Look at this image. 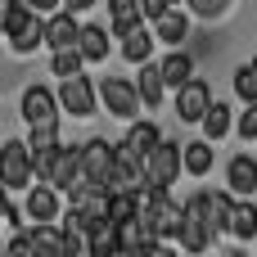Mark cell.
Instances as JSON below:
<instances>
[{
  "mask_svg": "<svg viewBox=\"0 0 257 257\" xmlns=\"http://www.w3.org/2000/svg\"><path fill=\"white\" fill-rule=\"evenodd\" d=\"M181 172H185V163H181V149L172 140H163L158 149L145 154V185L149 190H172Z\"/></svg>",
  "mask_w": 257,
  "mask_h": 257,
  "instance_id": "6da1fadb",
  "label": "cell"
},
{
  "mask_svg": "<svg viewBox=\"0 0 257 257\" xmlns=\"http://www.w3.org/2000/svg\"><path fill=\"white\" fill-rule=\"evenodd\" d=\"M32 149L27 140H5L0 145V185L5 190H32Z\"/></svg>",
  "mask_w": 257,
  "mask_h": 257,
  "instance_id": "7a4b0ae2",
  "label": "cell"
},
{
  "mask_svg": "<svg viewBox=\"0 0 257 257\" xmlns=\"http://www.w3.org/2000/svg\"><path fill=\"white\" fill-rule=\"evenodd\" d=\"M95 90H99V104H104L113 117H122V122H136V113L145 108V104H140L136 81H126V77H104Z\"/></svg>",
  "mask_w": 257,
  "mask_h": 257,
  "instance_id": "3957f363",
  "label": "cell"
},
{
  "mask_svg": "<svg viewBox=\"0 0 257 257\" xmlns=\"http://www.w3.org/2000/svg\"><path fill=\"white\" fill-rule=\"evenodd\" d=\"M59 108L72 113V117H90V113L99 108V90H95V81H90L86 72L59 81Z\"/></svg>",
  "mask_w": 257,
  "mask_h": 257,
  "instance_id": "277c9868",
  "label": "cell"
},
{
  "mask_svg": "<svg viewBox=\"0 0 257 257\" xmlns=\"http://www.w3.org/2000/svg\"><path fill=\"white\" fill-rule=\"evenodd\" d=\"M18 108H23L27 126H59V95L50 86H27Z\"/></svg>",
  "mask_w": 257,
  "mask_h": 257,
  "instance_id": "5b68a950",
  "label": "cell"
},
{
  "mask_svg": "<svg viewBox=\"0 0 257 257\" xmlns=\"http://www.w3.org/2000/svg\"><path fill=\"white\" fill-rule=\"evenodd\" d=\"M208 108H212V90H208V81L190 77V81L176 90V117H181V122H190V126H199Z\"/></svg>",
  "mask_w": 257,
  "mask_h": 257,
  "instance_id": "8992f818",
  "label": "cell"
},
{
  "mask_svg": "<svg viewBox=\"0 0 257 257\" xmlns=\"http://www.w3.org/2000/svg\"><path fill=\"white\" fill-rule=\"evenodd\" d=\"M5 36H9V50H14V54H32V50H41V45H45V18L27 9V14L9 27Z\"/></svg>",
  "mask_w": 257,
  "mask_h": 257,
  "instance_id": "52a82bcc",
  "label": "cell"
},
{
  "mask_svg": "<svg viewBox=\"0 0 257 257\" xmlns=\"http://www.w3.org/2000/svg\"><path fill=\"white\" fill-rule=\"evenodd\" d=\"M108 172H113V145L108 140H86L81 145V181L104 185Z\"/></svg>",
  "mask_w": 257,
  "mask_h": 257,
  "instance_id": "ba28073f",
  "label": "cell"
},
{
  "mask_svg": "<svg viewBox=\"0 0 257 257\" xmlns=\"http://www.w3.org/2000/svg\"><path fill=\"white\" fill-rule=\"evenodd\" d=\"M23 212H27L36 226H54V221H59V212H63V203H59V190H54V185H32V190H27V203H23Z\"/></svg>",
  "mask_w": 257,
  "mask_h": 257,
  "instance_id": "9c48e42d",
  "label": "cell"
},
{
  "mask_svg": "<svg viewBox=\"0 0 257 257\" xmlns=\"http://www.w3.org/2000/svg\"><path fill=\"white\" fill-rule=\"evenodd\" d=\"M50 185H54L59 194H68V190L81 185V145H63V149H59L54 172H50Z\"/></svg>",
  "mask_w": 257,
  "mask_h": 257,
  "instance_id": "30bf717a",
  "label": "cell"
},
{
  "mask_svg": "<svg viewBox=\"0 0 257 257\" xmlns=\"http://www.w3.org/2000/svg\"><path fill=\"white\" fill-rule=\"evenodd\" d=\"M86 257H122V244H117V226L108 217L90 221L86 226Z\"/></svg>",
  "mask_w": 257,
  "mask_h": 257,
  "instance_id": "8fae6325",
  "label": "cell"
},
{
  "mask_svg": "<svg viewBox=\"0 0 257 257\" xmlns=\"http://www.w3.org/2000/svg\"><path fill=\"white\" fill-rule=\"evenodd\" d=\"M77 32H81V23H77V14H50L45 18V50H77Z\"/></svg>",
  "mask_w": 257,
  "mask_h": 257,
  "instance_id": "7c38bea8",
  "label": "cell"
},
{
  "mask_svg": "<svg viewBox=\"0 0 257 257\" xmlns=\"http://www.w3.org/2000/svg\"><path fill=\"white\" fill-rule=\"evenodd\" d=\"M226 185H230V194H253L257 190V158H248V154H235L230 163H226Z\"/></svg>",
  "mask_w": 257,
  "mask_h": 257,
  "instance_id": "4fadbf2b",
  "label": "cell"
},
{
  "mask_svg": "<svg viewBox=\"0 0 257 257\" xmlns=\"http://www.w3.org/2000/svg\"><path fill=\"white\" fill-rule=\"evenodd\" d=\"M108 14H113V23H108V32L113 36H131V32H140L145 27V14H140V0H108Z\"/></svg>",
  "mask_w": 257,
  "mask_h": 257,
  "instance_id": "5bb4252c",
  "label": "cell"
},
{
  "mask_svg": "<svg viewBox=\"0 0 257 257\" xmlns=\"http://www.w3.org/2000/svg\"><path fill=\"white\" fill-rule=\"evenodd\" d=\"M77 54H81L86 63H104V59H108V27L81 23V32H77Z\"/></svg>",
  "mask_w": 257,
  "mask_h": 257,
  "instance_id": "9a60e30c",
  "label": "cell"
},
{
  "mask_svg": "<svg viewBox=\"0 0 257 257\" xmlns=\"http://www.w3.org/2000/svg\"><path fill=\"white\" fill-rule=\"evenodd\" d=\"M226 235H235V239H257V203H253V199H239V203H230Z\"/></svg>",
  "mask_w": 257,
  "mask_h": 257,
  "instance_id": "2e32d148",
  "label": "cell"
},
{
  "mask_svg": "<svg viewBox=\"0 0 257 257\" xmlns=\"http://www.w3.org/2000/svg\"><path fill=\"white\" fill-rule=\"evenodd\" d=\"M185 36H190V23H185V14H176V9H167V14L154 23V41H163L167 50H176Z\"/></svg>",
  "mask_w": 257,
  "mask_h": 257,
  "instance_id": "e0dca14e",
  "label": "cell"
},
{
  "mask_svg": "<svg viewBox=\"0 0 257 257\" xmlns=\"http://www.w3.org/2000/svg\"><path fill=\"white\" fill-rule=\"evenodd\" d=\"M158 72H163V86H176V90H181V86L194 77V59H190L185 50H172V54L158 63Z\"/></svg>",
  "mask_w": 257,
  "mask_h": 257,
  "instance_id": "ac0fdd59",
  "label": "cell"
},
{
  "mask_svg": "<svg viewBox=\"0 0 257 257\" xmlns=\"http://www.w3.org/2000/svg\"><path fill=\"white\" fill-rule=\"evenodd\" d=\"M136 90H140V104L145 108H163V72H158V63H140Z\"/></svg>",
  "mask_w": 257,
  "mask_h": 257,
  "instance_id": "d6986e66",
  "label": "cell"
},
{
  "mask_svg": "<svg viewBox=\"0 0 257 257\" xmlns=\"http://www.w3.org/2000/svg\"><path fill=\"white\" fill-rule=\"evenodd\" d=\"M199 126H203V136H208V140H221V136H230V126H235V113H230V104H217V99H212V108L203 113V122H199Z\"/></svg>",
  "mask_w": 257,
  "mask_h": 257,
  "instance_id": "ffe728a7",
  "label": "cell"
},
{
  "mask_svg": "<svg viewBox=\"0 0 257 257\" xmlns=\"http://www.w3.org/2000/svg\"><path fill=\"white\" fill-rule=\"evenodd\" d=\"M126 145L145 158L149 149H158L163 145V131H158V122H131V131H126Z\"/></svg>",
  "mask_w": 257,
  "mask_h": 257,
  "instance_id": "44dd1931",
  "label": "cell"
},
{
  "mask_svg": "<svg viewBox=\"0 0 257 257\" xmlns=\"http://www.w3.org/2000/svg\"><path fill=\"white\" fill-rule=\"evenodd\" d=\"M176 239H181V248H185L190 257H199L203 248H208V244H212V230H208L203 221H194V217H185V226H181V235H176Z\"/></svg>",
  "mask_w": 257,
  "mask_h": 257,
  "instance_id": "7402d4cb",
  "label": "cell"
},
{
  "mask_svg": "<svg viewBox=\"0 0 257 257\" xmlns=\"http://www.w3.org/2000/svg\"><path fill=\"white\" fill-rule=\"evenodd\" d=\"M149 54H154V32L149 27H140V32H131L122 41V59L126 63H149Z\"/></svg>",
  "mask_w": 257,
  "mask_h": 257,
  "instance_id": "603a6c76",
  "label": "cell"
},
{
  "mask_svg": "<svg viewBox=\"0 0 257 257\" xmlns=\"http://www.w3.org/2000/svg\"><path fill=\"white\" fill-rule=\"evenodd\" d=\"M27 235H32L36 253H45V257H63V226H32Z\"/></svg>",
  "mask_w": 257,
  "mask_h": 257,
  "instance_id": "cb8c5ba5",
  "label": "cell"
},
{
  "mask_svg": "<svg viewBox=\"0 0 257 257\" xmlns=\"http://www.w3.org/2000/svg\"><path fill=\"white\" fill-rule=\"evenodd\" d=\"M81 63H86V59H81L77 50H54V54H50V72H54L59 81H68V77H81Z\"/></svg>",
  "mask_w": 257,
  "mask_h": 257,
  "instance_id": "d4e9b609",
  "label": "cell"
},
{
  "mask_svg": "<svg viewBox=\"0 0 257 257\" xmlns=\"http://www.w3.org/2000/svg\"><path fill=\"white\" fill-rule=\"evenodd\" d=\"M181 163H185V172H190V176H208V172H212V149L199 140V145L181 149Z\"/></svg>",
  "mask_w": 257,
  "mask_h": 257,
  "instance_id": "484cf974",
  "label": "cell"
},
{
  "mask_svg": "<svg viewBox=\"0 0 257 257\" xmlns=\"http://www.w3.org/2000/svg\"><path fill=\"white\" fill-rule=\"evenodd\" d=\"M235 95L244 99V104H257V72L244 63V68H235Z\"/></svg>",
  "mask_w": 257,
  "mask_h": 257,
  "instance_id": "4316f807",
  "label": "cell"
},
{
  "mask_svg": "<svg viewBox=\"0 0 257 257\" xmlns=\"http://www.w3.org/2000/svg\"><path fill=\"white\" fill-rule=\"evenodd\" d=\"M54 145H59V126H32V136H27V149H32V154L54 149Z\"/></svg>",
  "mask_w": 257,
  "mask_h": 257,
  "instance_id": "83f0119b",
  "label": "cell"
},
{
  "mask_svg": "<svg viewBox=\"0 0 257 257\" xmlns=\"http://www.w3.org/2000/svg\"><path fill=\"white\" fill-rule=\"evenodd\" d=\"M23 14H27V5H23V0H0V32H9Z\"/></svg>",
  "mask_w": 257,
  "mask_h": 257,
  "instance_id": "f1b7e54d",
  "label": "cell"
},
{
  "mask_svg": "<svg viewBox=\"0 0 257 257\" xmlns=\"http://www.w3.org/2000/svg\"><path fill=\"white\" fill-rule=\"evenodd\" d=\"M190 9H194L199 18H221V14L230 9V0H190Z\"/></svg>",
  "mask_w": 257,
  "mask_h": 257,
  "instance_id": "f546056e",
  "label": "cell"
},
{
  "mask_svg": "<svg viewBox=\"0 0 257 257\" xmlns=\"http://www.w3.org/2000/svg\"><path fill=\"white\" fill-rule=\"evenodd\" d=\"M239 136H244V140H257V104H244V113H239Z\"/></svg>",
  "mask_w": 257,
  "mask_h": 257,
  "instance_id": "4dcf8cb0",
  "label": "cell"
},
{
  "mask_svg": "<svg viewBox=\"0 0 257 257\" xmlns=\"http://www.w3.org/2000/svg\"><path fill=\"white\" fill-rule=\"evenodd\" d=\"M167 9H172L167 0H140V14H145V23H158Z\"/></svg>",
  "mask_w": 257,
  "mask_h": 257,
  "instance_id": "1f68e13d",
  "label": "cell"
},
{
  "mask_svg": "<svg viewBox=\"0 0 257 257\" xmlns=\"http://www.w3.org/2000/svg\"><path fill=\"white\" fill-rule=\"evenodd\" d=\"M0 221H9V226H18V208L9 203V190L0 185Z\"/></svg>",
  "mask_w": 257,
  "mask_h": 257,
  "instance_id": "d6a6232c",
  "label": "cell"
},
{
  "mask_svg": "<svg viewBox=\"0 0 257 257\" xmlns=\"http://www.w3.org/2000/svg\"><path fill=\"white\" fill-rule=\"evenodd\" d=\"M23 5H27L32 14H50V9H59L63 0H23Z\"/></svg>",
  "mask_w": 257,
  "mask_h": 257,
  "instance_id": "836d02e7",
  "label": "cell"
},
{
  "mask_svg": "<svg viewBox=\"0 0 257 257\" xmlns=\"http://www.w3.org/2000/svg\"><path fill=\"white\" fill-rule=\"evenodd\" d=\"M90 5H95V0H63V9H68V14H86Z\"/></svg>",
  "mask_w": 257,
  "mask_h": 257,
  "instance_id": "e575fe53",
  "label": "cell"
},
{
  "mask_svg": "<svg viewBox=\"0 0 257 257\" xmlns=\"http://www.w3.org/2000/svg\"><path fill=\"white\" fill-rule=\"evenodd\" d=\"M248 68H253V72H257V54H253V63H248Z\"/></svg>",
  "mask_w": 257,
  "mask_h": 257,
  "instance_id": "d590c367",
  "label": "cell"
},
{
  "mask_svg": "<svg viewBox=\"0 0 257 257\" xmlns=\"http://www.w3.org/2000/svg\"><path fill=\"white\" fill-rule=\"evenodd\" d=\"M167 5H172V9H176V5H181V0H167Z\"/></svg>",
  "mask_w": 257,
  "mask_h": 257,
  "instance_id": "8d00e7d4",
  "label": "cell"
},
{
  "mask_svg": "<svg viewBox=\"0 0 257 257\" xmlns=\"http://www.w3.org/2000/svg\"><path fill=\"white\" fill-rule=\"evenodd\" d=\"M0 257H5V244H0Z\"/></svg>",
  "mask_w": 257,
  "mask_h": 257,
  "instance_id": "74e56055",
  "label": "cell"
},
{
  "mask_svg": "<svg viewBox=\"0 0 257 257\" xmlns=\"http://www.w3.org/2000/svg\"><path fill=\"white\" fill-rule=\"evenodd\" d=\"M5 257H9V253H5Z\"/></svg>",
  "mask_w": 257,
  "mask_h": 257,
  "instance_id": "f35d334b",
  "label": "cell"
}]
</instances>
